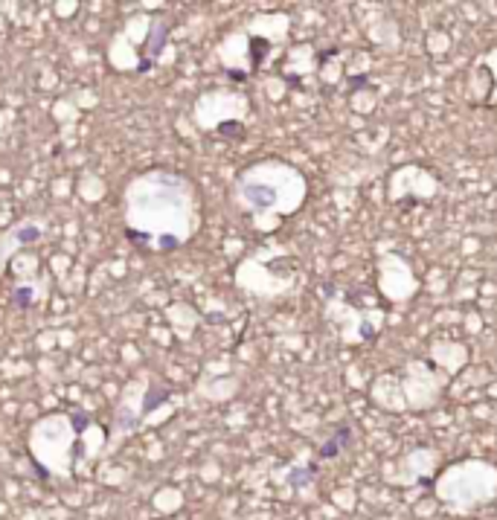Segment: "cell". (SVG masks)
Returning a JSON list of instances; mask_svg holds the SVG:
<instances>
[{"label": "cell", "mask_w": 497, "mask_h": 520, "mask_svg": "<svg viewBox=\"0 0 497 520\" xmlns=\"http://www.w3.org/2000/svg\"><path fill=\"white\" fill-rule=\"evenodd\" d=\"M349 439H352V427H349V424H343L340 431H335V436H331V439L326 442V445L320 448V456H323V460H331V456L340 453L346 445H349Z\"/></svg>", "instance_id": "6da1fadb"}]
</instances>
